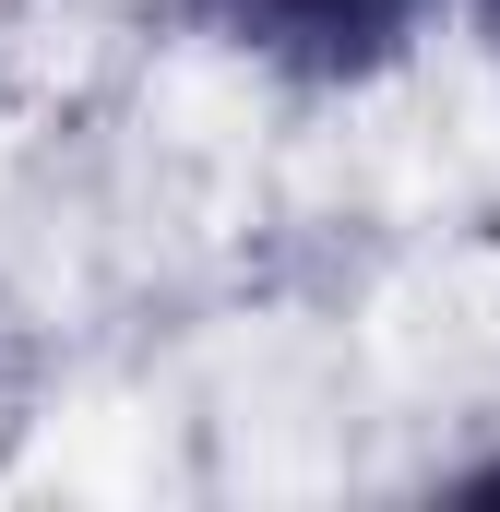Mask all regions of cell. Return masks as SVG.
Returning <instances> with one entry per match:
<instances>
[{"label":"cell","instance_id":"cell-1","mask_svg":"<svg viewBox=\"0 0 500 512\" xmlns=\"http://www.w3.org/2000/svg\"><path fill=\"white\" fill-rule=\"evenodd\" d=\"M227 24H239L250 48H274V60H310V72H358L381 48H405V24L429 12V0H215Z\"/></svg>","mask_w":500,"mask_h":512},{"label":"cell","instance_id":"cell-2","mask_svg":"<svg viewBox=\"0 0 500 512\" xmlns=\"http://www.w3.org/2000/svg\"><path fill=\"white\" fill-rule=\"evenodd\" d=\"M489 24H500V0H489Z\"/></svg>","mask_w":500,"mask_h":512}]
</instances>
